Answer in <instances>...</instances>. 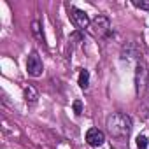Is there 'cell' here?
<instances>
[{
    "label": "cell",
    "mask_w": 149,
    "mask_h": 149,
    "mask_svg": "<svg viewBox=\"0 0 149 149\" xmlns=\"http://www.w3.org/2000/svg\"><path fill=\"white\" fill-rule=\"evenodd\" d=\"M32 32H33V35H35L37 39H40V40L44 42V35H42V32H40V23H39V21H33V23H32Z\"/></svg>",
    "instance_id": "cell-9"
},
{
    "label": "cell",
    "mask_w": 149,
    "mask_h": 149,
    "mask_svg": "<svg viewBox=\"0 0 149 149\" xmlns=\"http://www.w3.org/2000/svg\"><path fill=\"white\" fill-rule=\"evenodd\" d=\"M74 112H76L77 116L83 112V102H81V100H76V102H74Z\"/></svg>",
    "instance_id": "cell-12"
},
{
    "label": "cell",
    "mask_w": 149,
    "mask_h": 149,
    "mask_svg": "<svg viewBox=\"0 0 149 149\" xmlns=\"http://www.w3.org/2000/svg\"><path fill=\"white\" fill-rule=\"evenodd\" d=\"M79 86H81L83 90H88V88H90V72H88L86 68H83V70L79 72Z\"/></svg>",
    "instance_id": "cell-8"
},
{
    "label": "cell",
    "mask_w": 149,
    "mask_h": 149,
    "mask_svg": "<svg viewBox=\"0 0 149 149\" xmlns=\"http://www.w3.org/2000/svg\"><path fill=\"white\" fill-rule=\"evenodd\" d=\"M149 88V70L142 56L135 63V93L139 98H144Z\"/></svg>",
    "instance_id": "cell-2"
},
{
    "label": "cell",
    "mask_w": 149,
    "mask_h": 149,
    "mask_svg": "<svg viewBox=\"0 0 149 149\" xmlns=\"http://www.w3.org/2000/svg\"><path fill=\"white\" fill-rule=\"evenodd\" d=\"M86 142H88L91 147H98V146H102V144L105 142V135H104V132L98 130V128H90V130L86 132Z\"/></svg>",
    "instance_id": "cell-6"
},
{
    "label": "cell",
    "mask_w": 149,
    "mask_h": 149,
    "mask_svg": "<svg viewBox=\"0 0 149 149\" xmlns=\"http://www.w3.org/2000/svg\"><path fill=\"white\" fill-rule=\"evenodd\" d=\"M105 126L111 137L114 139H128L133 128V121L128 114L125 112H112L105 119Z\"/></svg>",
    "instance_id": "cell-1"
},
{
    "label": "cell",
    "mask_w": 149,
    "mask_h": 149,
    "mask_svg": "<svg viewBox=\"0 0 149 149\" xmlns=\"http://www.w3.org/2000/svg\"><path fill=\"white\" fill-rule=\"evenodd\" d=\"M147 146H149L147 137H146V135H139V137H137V147H139V149H147Z\"/></svg>",
    "instance_id": "cell-10"
},
{
    "label": "cell",
    "mask_w": 149,
    "mask_h": 149,
    "mask_svg": "<svg viewBox=\"0 0 149 149\" xmlns=\"http://www.w3.org/2000/svg\"><path fill=\"white\" fill-rule=\"evenodd\" d=\"M68 16H70V19H72V23H74V26H76V28H79V30L90 28L91 19H90V16L84 11L74 7V6H68Z\"/></svg>",
    "instance_id": "cell-4"
},
{
    "label": "cell",
    "mask_w": 149,
    "mask_h": 149,
    "mask_svg": "<svg viewBox=\"0 0 149 149\" xmlns=\"http://www.w3.org/2000/svg\"><path fill=\"white\" fill-rule=\"evenodd\" d=\"M42 70H44V65H42V60H40L39 53L32 51L28 60H26V72H28V76L39 77V76H42Z\"/></svg>",
    "instance_id": "cell-5"
},
{
    "label": "cell",
    "mask_w": 149,
    "mask_h": 149,
    "mask_svg": "<svg viewBox=\"0 0 149 149\" xmlns=\"http://www.w3.org/2000/svg\"><path fill=\"white\" fill-rule=\"evenodd\" d=\"M23 93H25V100H26V104H30V105L37 104V100H39V91H37L32 84H26L25 90H23Z\"/></svg>",
    "instance_id": "cell-7"
},
{
    "label": "cell",
    "mask_w": 149,
    "mask_h": 149,
    "mask_svg": "<svg viewBox=\"0 0 149 149\" xmlns=\"http://www.w3.org/2000/svg\"><path fill=\"white\" fill-rule=\"evenodd\" d=\"M90 30H91V33H93L95 37L105 39V37L111 33V21H109V18L104 16V14H98L95 19H91Z\"/></svg>",
    "instance_id": "cell-3"
},
{
    "label": "cell",
    "mask_w": 149,
    "mask_h": 149,
    "mask_svg": "<svg viewBox=\"0 0 149 149\" xmlns=\"http://www.w3.org/2000/svg\"><path fill=\"white\" fill-rule=\"evenodd\" d=\"M137 9H144V11H149V2H139V0H133L132 2Z\"/></svg>",
    "instance_id": "cell-11"
}]
</instances>
